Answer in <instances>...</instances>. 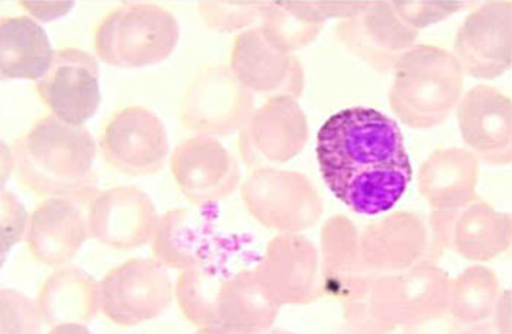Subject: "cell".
I'll list each match as a JSON object with an SVG mask.
<instances>
[{
  "mask_svg": "<svg viewBox=\"0 0 512 334\" xmlns=\"http://www.w3.org/2000/svg\"><path fill=\"white\" fill-rule=\"evenodd\" d=\"M316 156L327 187L359 214L393 209L412 179L397 122L369 107L331 116L319 129Z\"/></svg>",
  "mask_w": 512,
  "mask_h": 334,
  "instance_id": "cell-1",
  "label": "cell"
},
{
  "mask_svg": "<svg viewBox=\"0 0 512 334\" xmlns=\"http://www.w3.org/2000/svg\"><path fill=\"white\" fill-rule=\"evenodd\" d=\"M15 153L25 188L37 195H77L90 182L96 146L84 126L46 116L20 138Z\"/></svg>",
  "mask_w": 512,
  "mask_h": 334,
  "instance_id": "cell-2",
  "label": "cell"
},
{
  "mask_svg": "<svg viewBox=\"0 0 512 334\" xmlns=\"http://www.w3.org/2000/svg\"><path fill=\"white\" fill-rule=\"evenodd\" d=\"M178 36V24L166 9L153 3H125L100 22L96 49L109 65L141 68L164 61Z\"/></svg>",
  "mask_w": 512,
  "mask_h": 334,
  "instance_id": "cell-3",
  "label": "cell"
},
{
  "mask_svg": "<svg viewBox=\"0 0 512 334\" xmlns=\"http://www.w3.org/2000/svg\"><path fill=\"white\" fill-rule=\"evenodd\" d=\"M36 91L55 118L82 126L100 107L99 63L85 50L63 47L55 52L52 68L37 83Z\"/></svg>",
  "mask_w": 512,
  "mask_h": 334,
  "instance_id": "cell-4",
  "label": "cell"
},
{
  "mask_svg": "<svg viewBox=\"0 0 512 334\" xmlns=\"http://www.w3.org/2000/svg\"><path fill=\"white\" fill-rule=\"evenodd\" d=\"M107 165L128 175H153L163 167L167 140L163 125L145 107H123L101 135Z\"/></svg>",
  "mask_w": 512,
  "mask_h": 334,
  "instance_id": "cell-5",
  "label": "cell"
},
{
  "mask_svg": "<svg viewBox=\"0 0 512 334\" xmlns=\"http://www.w3.org/2000/svg\"><path fill=\"white\" fill-rule=\"evenodd\" d=\"M153 214L151 201L138 189H110L91 209V233L109 247H141L150 239Z\"/></svg>",
  "mask_w": 512,
  "mask_h": 334,
  "instance_id": "cell-6",
  "label": "cell"
},
{
  "mask_svg": "<svg viewBox=\"0 0 512 334\" xmlns=\"http://www.w3.org/2000/svg\"><path fill=\"white\" fill-rule=\"evenodd\" d=\"M55 52L43 27L30 17H3L0 24L2 80L40 81Z\"/></svg>",
  "mask_w": 512,
  "mask_h": 334,
  "instance_id": "cell-7",
  "label": "cell"
}]
</instances>
